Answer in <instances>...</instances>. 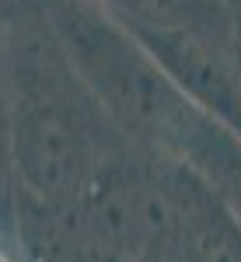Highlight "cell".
<instances>
[{
  "mask_svg": "<svg viewBox=\"0 0 241 262\" xmlns=\"http://www.w3.org/2000/svg\"><path fill=\"white\" fill-rule=\"evenodd\" d=\"M161 262H241V224L185 161H179L175 221Z\"/></svg>",
  "mask_w": 241,
  "mask_h": 262,
  "instance_id": "4",
  "label": "cell"
},
{
  "mask_svg": "<svg viewBox=\"0 0 241 262\" xmlns=\"http://www.w3.org/2000/svg\"><path fill=\"white\" fill-rule=\"evenodd\" d=\"M234 11H238V14H241V0H234Z\"/></svg>",
  "mask_w": 241,
  "mask_h": 262,
  "instance_id": "9",
  "label": "cell"
},
{
  "mask_svg": "<svg viewBox=\"0 0 241 262\" xmlns=\"http://www.w3.org/2000/svg\"><path fill=\"white\" fill-rule=\"evenodd\" d=\"M77 77L137 150L175 158L189 119L200 112L140 39L91 0H39Z\"/></svg>",
  "mask_w": 241,
  "mask_h": 262,
  "instance_id": "2",
  "label": "cell"
},
{
  "mask_svg": "<svg viewBox=\"0 0 241 262\" xmlns=\"http://www.w3.org/2000/svg\"><path fill=\"white\" fill-rule=\"evenodd\" d=\"M238 32H241V14H238Z\"/></svg>",
  "mask_w": 241,
  "mask_h": 262,
  "instance_id": "10",
  "label": "cell"
},
{
  "mask_svg": "<svg viewBox=\"0 0 241 262\" xmlns=\"http://www.w3.org/2000/svg\"><path fill=\"white\" fill-rule=\"evenodd\" d=\"M91 4L108 11L126 28H154V32L203 25L234 11L231 0H91Z\"/></svg>",
  "mask_w": 241,
  "mask_h": 262,
  "instance_id": "6",
  "label": "cell"
},
{
  "mask_svg": "<svg viewBox=\"0 0 241 262\" xmlns=\"http://www.w3.org/2000/svg\"><path fill=\"white\" fill-rule=\"evenodd\" d=\"M168 81L210 119L241 133V32L238 11L185 28H129Z\"/></svg>",
  "mask_w": 241,
  "mask_h": 262,
  "instance_id": "3",
  "label": "cell"
},
{
  "mask_svg": "<svg viewBox=\"0 0 241 262\" xmlns=\"http://www.w3.org/2000/svg\"><path fill=\"white\" fill-rule=\"evenodd\" d=\"M0 262H32L21 242L18 221H0Z\"/></svg>",
  "mask_w": 241,
  "mask_h": 262,
  "instance_id": "8",
  "label": "cell"
},
{
  "mask_svg": "<svg viewBox=\"0 0 241 262\" xmlns=\"http://www.w3.org/2000/svg\"><path fill=\"white\" fill-rule=\"evenodd\" d=\"M0 221H18V171H14V126L4 60V18H0Z\"/></svg>",
  "mask_w": 241,
  "mask_h": 262,
  "instance_id": "7",
  "label": "cell"
},
{
  "mask_svg": "<svg viewBox=\"0 0 241 262\" xmlns=\"http://www.w3.org/2000/svg\"><path fill=\"white\" fill-rule=\"evenodd\" d=\"M4 60L18 196L74 203L133 143L77 77L39 0H18L4 14Z\"/></svg>",
  "mask_w": 241,
  "mask_h": 262,
  "instance_id": "1",
  "label": "cell"
},
{
  "mask_svg": "<svg viewBox=\"0 0 241 262\" xmlns=\"http://www.w3.org/2000/svg\"><path fill=\"white\" fill-rule=\"evenodd\" d=\"M175 158L185 161L241 224V133L196 112L179 140Z\"/></svg>",
  "mask_w": 241,
  "mask_h": 262,
  "instance_id": "5",
  "label": "cell"
},
{
  "mask_svg": "<svg viewBox=\"0 0 241 262\" xmlns=\"http://www.w3.org/2000/svg\"><path fill=\"white\" fill-rule=\"evenodd\" d=\"M231 4H234V0H231Z\"/></svg>",
  "mask_w": 241,
  "mask_h": 262,
  "instance_id": "11",
  "label": "cell"
}]
</instances>
